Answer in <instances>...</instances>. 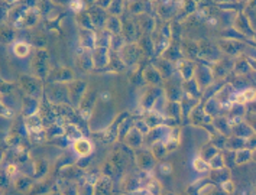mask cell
Wrapping results in <instances>:
<instances>
[{"label":"cell","mask_w":256,"mask_h":195,"mask_svg":"<svg viewBox=\"0 0 256 195\" xmlns=\"http://www.w3.org/2000/svg\"><path fill=\"white\" fill-rule=\"evenodd\" d=\"M91 146L90 140H87V139H83V137H78L75 139V142H74V150H75L80 156H88L91 153Z\"/></svg>","instance_id":"1"},{"label":"cell","mask_w":256,"mask_h":195,"mask_svg":"<svg viewBox=\"0 0 256 195\" xmlns=\"http://www.w3.org/2000/svg\"><path fill=\"white\" fill-rule=\"evenodd\" d=\"M13 51H14V54H16V57L23 58L25 55H28V52H29V46L26 45V43H23V42H18V43H16V45L13 46Z\"/></svg>","instance_id":"2"},{"label":"cell","mask_w":256,"mask_h":195,"mask_svg":"<svg viewBox=\"0 0 256 195\" xmlns=\"http://www.w3.org/2000/svg\"><path fill=\"white\" fill-rule=\"evenodd\" d=\"M194 168L200 172H205L210 168V165L205 161H203L201 157H197V159H194Z\"/></svg>","instance_id":"3"},{"label":"cell","mask_w":256,"mask_h":195,"mask_svg":"<svg viewBox=\"0 0 256 195\" xmlns=\"http://www.w3.org/2000/svg\"><path fill=\"white\" fill-rule=\"evenodd\" d=\"M243 95H245L246 101H253L255 100V91L252 90V88H247V90L243 93Z\"/></svg>","instance_id":"4"},{"label":"cell","mask_w":256,"mask_h":195,"mask_svg":"<svg viewBox=\"0 0 256 195\" xmlns=\"http://www.w3.org/2000/svg\"><path fill=\"white\" fill-rule=\"evenodd\" d=\"M81 7H83V3H81L80 0H74L71 3V9L74 10V12H78V10H81Z\"/></svg>","instance_id":"5"},{"label":"cell","mask_w":256,"mask_h":195,"mask_svg":"<svg viewBox=\"0 0 256 195\" xmlns=\"http://www.w3.org/2000/svg\"><path fill=\"white\" fill-rule=\"evenodd\" d=\"M223 188H224L226 192H232V191L234 189V185H233L232 181H227V182H224V184H223Z\"/></svg>","instance_id":"6"},{"label":"cell","mask_w":256,"mask_h":195,"mask_svg":"<svg viewBox=\"0 0 256 195\" xmlns=\"http://www.w3.org/2000/svg\"><path fill=\"white\" fill-rule=\"evenodd\" d=\"M236 103L239 105H243L245 103H246V98H245V95H243V93H240V94L236 95Z\"/></svg>","instance_id":"7"},{"label":"cell","mask_w":256,"mask_h":195,"mask_svg":"<svg viewBox=\"0 0 256 195\" xmlns=\"http://www.w3.org/2000/svg\"><path fill=\"white\" fill-rule=\"evenodd\" d=\"M14 172H16V166H14V165H9V166L6 168V173L9 176H13Z\"/></svg>","instance_id":"8"},{"label":"cell","mask_w":256,"mask_h":195,"mask_svg":"<svg viewBox=\"0 0 256 195\" xmlns=\"http://www.w3.org/2000/svg\"><path fill=\"white\" fill-rule=\"evenodd\" d=\"M161 169H162L164 172H166V173H169L171 166H169V165H162V166H161Z\"/></svg>","instance_id":"9"}]
</instances>
